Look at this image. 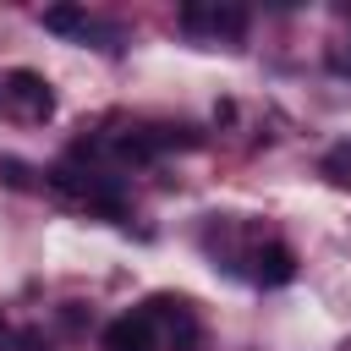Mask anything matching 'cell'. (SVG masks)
Returning a JSON list of instances; mask_svg holds the SVG:
<instances>
[{"label":"cell","mask_w":351,"mask_h":351,"mask_svg":"<svg viewBox=\"0 0 351 351\" xmlns=\"http://www.w3.org/2000/svg\"><path fill=\"white\" fill-rule=\"evenodd\" d=\"M0 99H5L11 110H22L27 121H44V115L55 110V93H49V82H44L38 71H27V66H16V71L0 82Z\"/></svg>","instance_id":"6da1fadb"},{"label":"cell","mask_w":351,"mask_h":351,"mask_svg":"<svg viewBox=\"0 0 351 351\" xmlns=\"http://www.w3.org/2000/svg\"><path fill=\"white\" fill-rule=\"evenodd\" d=\"M181 27L186 33H208V38H236L247 27V11L241 5H197V0H186L181 5Z\"/></svg>","instance_id":"7a4b0ae2"},{"label":"cell","mask_w":351,"mask_h":351,"mask_svg":"<svg viewBox=\"0 0 351 351\" xmlns=\"http://www.w3.org/2000/svg\"><path fill=\"white\" fill-rule=\"evenodd\" d=\"M154 313L137 307V313H121L110 329H104V351H154Z\"/></svg>","instance_id":"3957f363"},{"label":"cell","mask_w":351,"mask_h":351,"mask_svg":"<svg viewBox=\"0 0 351 351\" xmlns=\"http://www.w3.org/2000/svg\"><path fill=\"white\" fill-rule=\"evenodd\" d=\"M291 274H296V258H291V247L269 241V247H258V252H252V280H258V285H285Z\"/></svg>","instance_id":"277c9868"},{"label":"cell","mask_w":351,"mask_h":351,"mask_svg":"<svg viewBox=\"0 0 351 351\" xmlns=\"http://www.w3.org/2000/svg\"><path fill=\"white\" fill-rule=\"evenodd\" d=\"M44 33L77 38V33H88V11H82V5H49V11H44Z\"/></svg>","instance_id":"5b68a950"},{"label":"cell","mask_w":351,"mask_h":351,"mask_svg":"<svg viewBox=\"0 0 351 351\" xmlns=\"http://www.w3.org/2000/svg\"><path fill=\"white\" fill-rule=\"evenodd\" d=\"M324 176H329L335 186H351V143H340V148L324 159Z\"/></svg>","instance_id":"8992f818"},{"label":"cell","mask_w":351,"mask_h":351,"mask_svg":"<svg viewBox=\"0 0 351 351\" xmlns=\"http://www.w3.org/2000/svg\"><path fill=\"white\" fill-rule=\"evenodd\" d=\"M16 346H22V351H49V346H44V335H38V329H22V335H16Z\"/></svg>","instance_id":"52a82bcc"},{"label":"cell","mask_w":351,"mask_h":351,"mask_svg":"<svg viewBox=\"0 0 351 351\" xmlns=\"http://www.w3.org/2000/svg\"><path fill=\"white\" fill-rule=\"evenodd\" d=\"M340 66H346V71H351V60H340Z\"/></svg>","instance_id":"ba28073f"}]
</instances>
